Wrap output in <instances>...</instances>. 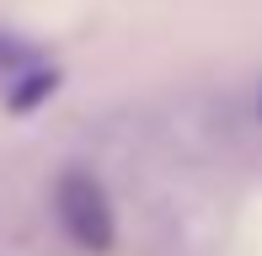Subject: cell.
Segmentation results:
<instances>
[{
    "instance_id": "7a4b0ae2",
    "label": "cell",
    "mask_w": 262,
    "mask_h": 256,
    "mask_svg": "<svg viewBox=\"0 0 262 256\" xmlns=\"http://www.w3.org/2000/svg\"><path fill=\"white\" fill-rule=\"evenodd\" d=\"M54 91H59V69H49V64H32V69H21V75H11L6 107H11V112H32L43 96H54Z\"/></svg>"
},
{
    "instance_id": "6da1fadb",
    "label": "cell",
    "mask_w": 262,
    "mask_h": 256,
    "mask_svg": "<svg viewBox=\"0 0 262 256\" xmlns=\"http://www.w3.org/2000/svg\"><path fill=\"white\" fill-rule=\"evenodd\" d=\"M54 214L64 224V235L75 240L80 251L107 256L118 246V219H113V197L91 171H64L54 187Z\"/></svg>"
},
{
    "instance_id": "277c9868",
    "label": "cell",
    "mask_w": 262,
    "mask_h": 256,
    "mask_svg": "<svg viewBox=\"0 0 262 256\" xmlns=\"http://www.w3.org/2000/svg\"><path fill=\"white\" fill-rule=\"evenodd\" d=\"M252 112H257V123H262V86H257V96H252Z\"/></svg>"
},
{
    "instance_id": "3957f363",
    "label": "cell",
    "mask_w": 262,
    "mask_h": 256,
    "mask_svg": "<svg viewBox=\"0 0 262 256\" xmlns=\"http://www.w3.org/2000/svg\"><path fill=\"white\" fill-rule=\"evenodd\" d=\"M32 64H38V54H32L27 48V43H21V38H11V32H0V75H21V69H32Z\"/></svg>"
}]
</instances>
